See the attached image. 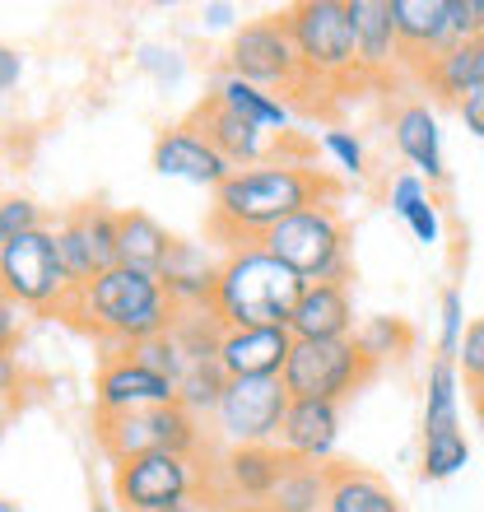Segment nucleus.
<instances>
[{
	"instance_id": "f257e3e1",
	"label": "nucleus",
	"mask_w": 484,
	"mask_h": 512,
	"mask_svg": "<svg viewBox=\"0 0 484 512\" xmlns=\"http://www.w3.org/2000/svg\"><path fill=\"white\" fill-rule=\"evenodd\" d=\"M336 201V182L298 159H266L252 168H233V177L210 201V238L219 247L261 243L270 229L294 219L308 205Z\"/></svg>"
},
{
	"instance_id": "f03ea898",
	"label": "nucleus",
	"mask_w": 484,
	"mask_h": 512,
	"mask_svg": "<svg viewBox=\"0 0 484 512\" xmlns=\"http://www.w3.org/2000/svg\"><path fill=\"white\" fill-rule=\"evenodd\" d=\"M66 317H75L98 340L117 345V354H121V350H140L149 340L168 336L177 322V308L154 270L112 266L98 280L84 284V289H75Z\"/></svg>"
},
{
	"instance_id": "7ed1b4c3",
	"label": "nucleus",
	"mask_w": 484,
	"mask_h": 512,
	"mask_svg": "<svg viewBox=\"0 0 484 512\" xmlns=\"http://www.w3.org/2000/svg\"><path fill=\"white\" fill-rule=\"evenodd\" d=\"M298 294L303 280L280 256H270L261 243H242L224 247L210 312L219 317V326H289Z\"/></svg>"
},
{
	"instance_id": "20e7f679",
	"label": "nucleus",
	"mask_w": 484,
	"mask_h": 512,
	"mask_svg": "<svg viewBox=\"0 0 484 512\" xmlns=\"http://www.w3.org/2000/svg\"><path fill=\"white\" fill-rule=\"evenodd\" d=\"M261 247L280 256L303 284H345L350 275V224L340 219L336 201L298 210L280 229H270Z\"/></svg>"
},
{
	"instance_id": "39448f33",
	"label": "nucleus",
	"mask_w": 484,
	"mask_h": 512,
	"mask_svg": "<svg viewBox=\"0 0 484 512\" xmlns=\"http://www.w3.org/2000/svg\"><path fill=\"white\" fill-rule=\"evenodd\" d=\"M308 84H345L359 75V28L350 0H303L284 10Z\"/></svg>"
},
{
	"instance_id": "423d86ee",
	"label": "nucleus",
	"mask_w": 484,
	"mask_h": 512,
	"mask_svg": "<svg viewBox=\"0 0 484 512\" xmlns=\"http://www.w3.org/2000/svg\"><path fill=\"white\" fill-rule=\"evenodd\" d=\"M0 289L10 303L28 312H66L75 298V280H70L61 247H56V229H33L24 238L0 243Z\"/></svg>"
},
{
	"instance_id": "0eeeda50",
	"label": "nucleus",
	"mask_w": 484,
	"mask_h": 512,
	"mask_svg": "<svg viewBox=\"0 0 484 512\" xmlns=\"http://www.w3.org/2000/svg\"><path fill=\"white\" fill-rule=\"evenodd\" d=\"M205 485L210 466H201V452H145L112 466V494L126 512H163L196 499Z\"/></svg>"
},
{
	"instance_id": "6e6552de",
	"label": "nucleus",
	"mask_w": 484,
	"mask_h": 512,
	"mask_svg": "<svg viewBox=\"0 0 484 512\" xmlns=\"http://www.w3.org/2000/svg\"><path fill=\"white\" fill-rule=\"evenodd\" d=\"M289 405L294 396L284 378H229L210 415V438L224 447H275Z\"/></svg>"
},
{
	"instance_id": "1a4fd4ad",
	"label": "nucleus",
	"mask_w": 484,
	"mask_h": 512,
	"mask_svg": "<svg viewBox=\"0 0 484 512\" xmlns=\"http://www.w3.org/2000/svg\"><path fill=\"white\" fill-rule=\"evenodd\" d=\"M224 70L238 75V80H247V84H256V89H270V94H298V84H308L284 14L247 19V24L229 38Z\"/></svg>"
},
{
	"instance_id": "9d476101",
	"label": "nucleus",
	"mask_w": 484,
	"mask_h": 512,
	"mask_svg": "<svg viewBox=\"0 0 484 512\" xmlns=\"http://www.w3.org/2000/svg\"><path fill=\"white\" fill-rule=\"evenodd\" d=\"M201 443H205L201 415H191L182 401L117 419H98V447L108 452L112 466L145 457V452H201Z\"/></svg>"
},
{
	"instance_id": "9b49d317",
	"label": "nucleus",
	"mask_w": 484,
	"mask_h": 512,
	"mask_svg": "<svg viewBox=\"0 0 484 512\" xmlns=\"http://www.w3.org/2000/svg\"><path fill=\"white\" fill-rule=\"evenodd\" d=\"M368 378H373V364L359 354L354 340H294V354L284 364V387L294 401L340 405Z\"/></svg>"
},
{
	"instance_id": "f8f14e48",
	"label": "nucleus",
	"mask_w": 484,
	"mask_h": 512,
	"mask_svg": "<svg viewBox=\"0 0 484 512\" xmlns=\"http://www.w3.org/2000/svg\"><path fill=\"white\" fill-rule=\"evenodd\" d=\"M173 401H177V382L168 373H159L154 364H145L135 350L108 354L103 368H98V382H94L98 419L135 415V410H154V405H173Z\"/></svg>"
},
{
	"instance_id": "ddd939ff",
	"label": "nucleus",
	"mask_w": 484,
	"mask_h": 512,
	"mask_svg": "<svg viewBox=\"0 0 484 512\" xmlns=\"http://www.w3.org/2000/svg\"><path fill=\"white\" fill-rule=\"evenodd\" d=\"M149 163H154L159 177H177V182L210 187V191H219L233 177V163L224 159L191 122H177V126H168V131H159Z\"/></svg>"
},
{
	"instance_id": "4468645a",
	"label": "nucleus",
	"mask_w": 484,
	"mask_h": 512,
	"mask_svg": "<svg viewBox=\"0 0 484 512\" xmlns=\"http://www.w3.org/2000/svg\"><path fill=\"white\" fill-rule=\"evenodd\" d=\"M294 354L289 326H224L219 336V368L229 378H284Z\"/></svg>"
},
{
	"instance_id": "2eb2a0df",
	"label": "nucleus",
	"mask_w": 484,
	"mask_h": 512,
	"mask_svg": "<svg viewBox=\"0 0 484 512\" xmlns=\"http://www.w3.org/2000/svg\"><path fill=\"white\" fill-rule=\"evenodd\" d=\"M284 457L280 447H224L210 466V485L224 494V499H242V503H266L270 489L280 485Z\"/></svg>"
},
{
	"instance_id": "dca6fc26",
	"label": "nucleus",
	"mask_w": 484,
	"mask_h": 512,
	"mask_svg": "<svg viewBox=\"0 0 484 512\" xmlns=\"http://www.w3.org/2000/svg\"><path fill=\"white\" fill-rule=\"evenodd\" d=\"M391 140H396V154L410 163V173H419L424 182H447V159H443V126H438V112L429 103H401L391 112Z\"/></svg>"
},
{
	"instance_id": "f3484780",
	"label": "nucleus",
	"mask_w": 484,
	"mask_h": 512,
	"mask_svg": "<svg viewBox=\"0 0 484 512\" xmlns=\"http://www.w3.org/2000/svg\"><path fill=\"white\" fill-rule=\"evenodd\" d=\"M340 443V405L331 401H294L289 415H284L280 429V452L289 461H303V466H326L336 457Z\"/></svg>"
},
{
	"instance_id": "a211bd4d",
	"label": "nucleus",
	"mask_w": 484,
	"mask_h": 512,
	"mask_svg": "<svg viewBox=\"0 0 484 512\" xmlns=\"http://www.w3.org/2000/svg\"><path fill=\"white\" fill-rule=\"evenodd\" d=\"M219 266H224V252L210 256L205 243L177 238L168 266L159 270V280H163V289H168V298H173V308L177 312H210L215 284H219Z\"/></svg>"
},
{
	"instance_id": "6ab92c4d",
	"label": "nucleus",
	"mask_w": 484,
	"mask_h": 512,
	"mask_svg": "<svg viewBox=\"0 0 484 512\" xmlns=\"http://www.w3.org/2000/svg\"><path fill=\"white\" fill-rule=\"evenodd\" d=\"M294 340H354V303L345 284H303L289 317Z\"/></svg>"
},
{
	"instance_id": "aec40b11",
	"label": "nucleus",
	"mask_w": 484,
	"mask_h": 512,
	"mask_svg": "<svg viewBox=\"0 0 484 512\" xmlns=\"http://www.w3.org/2000/svg\"><path fill=\"white\" fill-rule=\"evenodd\" d=\"M196 131L210 140V145L224 154V159L233 163V168H252V163H266V131L261 126H252L247 117H238V112H229L224 103H215V98L205 94V103L187 117Z\"/></svg>"
},
{
	"instance_id": "412c9836",
	"label": "nucleus",
	"mask_w": 484,
	"mask_h": 512,
	"mask_svg": "<svg viewBox=\"0 0 484 512\" xmlns=\"http://www.w3.org/2000/svg\"><path fill=\"white\" fill-rule=\"evenodd\" d=\"M391 19L410 66L424 70L438 52H447V0H391Z\"/></svg>"
},
{
	"instance_id": "4be33fe9",
	"label": "nucleus",
	"mask_w": 484,
	"mask_h": 512,
	"mask_svg": "<svg viewBox=\"0 0 484 512\" xmlns=\"http://www.w3.org/2000/svg\"><path fill=\"white\" fill-rule=\"evenodd\" d=\"M354 28H359V75H387L405 61L401 33L391 19V0H350Z\"/></svg>"
},
{
	"instance_id": "5701e85b",
	"label": "nucleus",
	"mask_w": 484,
	"mask_h": 512,
	"mask_svg": "<svg viewBox=\"0 0 484 512\" xmlns=\"http://www.w3.org/2000/svg\"><path fill=\"white\" fill-rule=\"evenodd\" d=\"M419 75H424V84H429L443 103H457L461 108L475 89H484V38L457 42V47L438 52Z\"/></svg>"
},
{
	"instance_id": "b1692460",
	"label": "nucleus",
	"mask_w": 484,
	"mask_h": 512,
	"mask_svg": "<svg viewBox=\"0 0 484 512\" xmlns=\"http://www.w3.org/2000/svg\"><path fill=\"white\" fill-rule=\"evenodd\" d=\"M210 98L224 103L229 112H238V117H247L252 126H261L266 135L270 131H289V126H294V108H289L280 94L256 89V84L238 80V75H229V70H219L215 80H210Z\"/></svg>"
},
{
	"instance_id": "393cba45",
	"label": "nucleus",
	"mask_w": 484,
	"mask_h": 512,
	"mask_svg": "<svg viewBox=\"0 0 484 512\" xmlns=\"http://www.w3.org/2000/svg\"><path fill=\"white\" fill-rule=\"evenodd\" d=\"M326 512H401V499L391 494L387 480H377L363 466H331Z\"/></svg>"
},
{
	"instance_id": "a878e982",
	"label": "nucleus",
	"mask_w": 484,
	"mask_h": 512,
	"mask_svg": "<svg viewBox=\"0 0 484 512\" xmlns=\"http://www.w3.org/2000/svg\"><path fill=\"white\" fill-rule=\"evenodd\" d=\"M173 233L163 229L154 215L145 210H121V261L117 266H135V270H154L159 275L173 256Z\"/></svg>"
},
{
	"instance_id": "bb28decb",
	"label": "nucleus",
	"mask_w": 484,
	"mask_h": 512,
	"mask_svg": "<svg viewBox=\"0 0 484 512\" xmlns=\"http://www.w3.org/2000/svg\"><path fill=\"white\" fill-rule=\"evenodd\" d=\"M326 489H331V466H303L289 461L280 485L270 489L261 512H326Z\"/></svg>"
},
{
	"instance_id": "cd10ccee",
	"label": "nucleus",
	"mask_w": 484,
	"mask_h": 512,
	"mask_svg": "<svg viewBox=\"0 0 484 512\" xmlns=\"http://www.w3.org/2000/svg\"><path fill=\"white\" fill-rule=\"evenodd\" d=\"M461 387L457 359H433L424 373V433L461 429Z\"/></svg>"
},
{
	"instance_id": "c85d7f7f",
	"label": "nucleus",
	"mask_w": 484,
	"mask_h": 512,
	"mask_svg": "<svg viewBox=\"0 0 484 512\" xmlns=\"http://www.w3.org/2000/svg\"><path fill=\"white\" fill-rule=\"evenodd\" d=\"M354 345H359V354L368 359V364H387V359H401V354H410V345H415V331L401 322V317H363L359 331H354Z\"/></svg>"
},
{
	"instance_id": "c756f323",
	"label": "nucleus",
	"mask_w": 484,
	"mask_h": 512,
	"mask_svg": "<svg viewBox=\"0 0 484 512\" xmlns=\"http://www.w3.org/2000/svg\"><path fill=\"white\" fill-rule=\"evenodd\" d=\"M471 466V443L461 429H443V433H424L419 438V475L424 480H452Z\"/></svg>"
},
{
	"instance_id": "7c9ffc66",
	"label": "nucleus",
	"mask_w": 484,
	"mask_h": 512,
	"mask_svg": "<svg viewBox=\"0 0 484 512\" xmlns=\"http://www.w3.org/2000/svg\"><path fill=\"white\" fill-rule=\"evenodd\" d=\"M56 247H61V261H66L75 289H84L89 280H98V275H103V266H98V252H94V243H89V229H84L80 210H70V215L56 224Z\"/></svg>"
},
{
	"instance_id": "2f4dec72",
	"label": "nucleus",
	"mask_w": 484,
	"mask_h": 512,
	"mask_svg": "<svg viewBox=\"0 0 484 512\" xmlns=\"http://www.w3.org/2000/svg\"><path fill=\"white\" fill-rule=\"evenodd\" d=\"M466 298H461L457 284H447L443 298H438V359H457L461 340H466Z\"/></svg>"
},
{
	"instance_id": "473e14b6",
	"label": "nucleus",
	"mask_w": 484,
	"mask_h": 512,
	"mask_svg": "<svg viewBox=\"0 0 484 512\" xmlns=\"http://www.w3.org/2000/svg\"><path fill=\"white\" fill-rule=\"evenodd\" d=\"M135 66L145 70L159 89H177V84H182V75H187L182 52H177V47H163V42H145V47L135 52Z\"/></svg>"
},
{
	"instance_id": "72a5a7b5",
	"label": "nucleus",
	"mask_w": 484,
	"mask_h": 512,
	"mask_svg": "<svg viewBox=\"0 0 484 512\" xmlns=\"http://www.w3.org/2000/svg\"><path fill=\"white\" fill-rule=\"evenodd\" d=\"M322 149L331 154V163H336L345 177L368 173V149H363V140L354 131H345V126H331V131L322 135Z\"/></svg>"
},
{
	"instance_id": "f704fd0d",
	"label": "nucleus",
	"mask_w": 484,
	"mask_h": 512,
	"mask_svg": "<svg viewBox=\"0 0 484 512\" xmlns=\"http://www.w3.org/2000/svg\"><path fill=\"white\" fill-rule=\"evenodd\" d=\"M484 38V0H447V47Z\"/></svg>"
},
{
	"instance_id": "c9c22d12",
	"label": "nucleus",
	"mask_w": 484,
	"mask_h": 512,
	"mask_svg": "<svg viewBox=\"0 0 484 512\" xmlns=\"http://www.w3.org/2000/svg\"><path fill=\"white\" fill-rule=\"evenodd\" d=\"M457 368H461V382L480 396L484 391V317H475L466 326V340H461V354H457Z\"/></svg>"
},
{
	"instance_id": "e433bc0d",
	"label": "nucleus",
	"mask_w": 484,
	"mask_h": 512,
	"mask_svg": "<svg viewBox=\"0 0 484 512\" xmlns=\"http://www.w3.org/2000/svg\"><path fill=\"white\" fill-rule=\"evenodd\" d=\"M33 229H47L38 215V205L28 201V196H5L0 205V243H10V238H24Z\"/></svg>"
},
{
	"instance_id": "4c0bfd02",
	"label": "nucleus",
	"mask_w": 484,
	"mask_h": 512,
	"mask_svg": "<svg viewBox=\"0 0 484 512\" xmlns=\"http://www.w3.org/2000/svg\"><path fill=\"white\" fill-rule=\"evenodd\" d=\"M429 196H433V187L419 173H396L387 182V205H391V215H396V219H405L415 205L429 201Z\"/></svg>"
},
{
	"instance_id": "58836bf2",
	"label": "nucleus",
	"mask_w": 484,
	"mask_h": 512,
	"mask_svg": "<svg viewBox=\"0 0 484 512\" xmlns=\"http://www.w3.org/2000/svg\"><path fill=\"white\" fill-rule=\"evenodd\" d=\"M401 224L415 233V243H424V247H438V243H443V233H447L443 229V205L433 201V196L424 205H415V210H410Z\"/></svg>"
},
{
	"instance_id": "ea45409f",
	"label": "nucleus",
	"mask_w": 484,
	"mask_h": 512,
	"mask_svg": "<svg viewBox=\"0 0 484 512\" xmlns=\"http://www.w3.org/2000/svg\"><path fill=\"white\" fill-rule=\"evenodd\" d=\"M457 117H461V126H466V131H471L475 140L484 145V89H475V94L466 98V103H461Z\"/></svg>"
},
{
	"instance_id": "a19ab883",
	"label": "nucleus",
	"mask_w": 484,
	"mask_h": 512,
	"mask_svg": "<svg viewBox=\"0 0 484 512\" xmlns=\"http://www.w3.org/2000/svg\"><path fill=\"white\" fill-rule=\"evenodd\" d=\"M19 80H24V56L14 52V47H0V89H5V94H14V89H19Z\"/></svg>"
},
{
	"instance_id": "79ce46f5",
	"label": "nucleus",
	"mask_w": 484,
	"mask_h": 512,
	"mask_svg": "<svg viewBox=\"0 0 484 512\" xmlns=\"http://www.w3.org/2000/svg\"><path fill=\"white\" fill-rule=\"evenodd\" d=\"M201 19L205 28H233L238 33V5H224V0H210V5H201Z\"/></svg>"
},
{
	"instance_id": "37998d69",
	"label": "nucleus",
	"mask_w": 484,
	"mask_h": 512,
	"mask_svg": "<svg viewBox=\"0 0 484 512\" xmlns=\"http://www.w3.org/2000/svg\"><path fill=\"white\" fill-rule=\"evenodd\" d=\"M163 512H215V499H205V494H196V499L173 503V508H163Z\"/></svg>"
},
{
	"instance_id": "c03bdc74",
	"label": "nucleus",
	"mask_w": 484,
	"mask_h": 512,
	"mask_svg": "<svg viewBox=\"0 0 484 512\" xmlns=\"http://www.w3.org/2000/svg\"><path fill=\"white\" fill-rule=\"evenodd\" d=\"M475 419H480V429H484V391L475 396Z\"/></svg>"
},
{
	"instance_id": "a18cd8bd",
	"label": "nucleus",
	"mask_w": 484,
	"mask_h": 512,
	"mask_svg": "<svg viewBox=\"0 0 484 512\" xmlns=\"http://www.w3.org/2000/svg\"><path fill=\"white\" fill-rule=\"evenodd\" d=\"M89 512H117V508H112V503H94V508H89Z\"/></svg>"
},
{
	"instance_id": "49530a36",
	"label": "nucleus",
	"mask_w": 484,
	"mask_h": 512,
	"mask_svg": "<svg viewBox=\"0 0 484 512\" xmlns=\"http://www.w3.org/2000/svg\"><path fill=\"white\" fill-rule=\"evenodd\" d=\"M0 512H19V508H14V503H10V499H5V503H0Z\"/></svg>"
}]
</instances>
